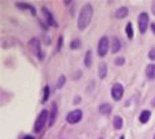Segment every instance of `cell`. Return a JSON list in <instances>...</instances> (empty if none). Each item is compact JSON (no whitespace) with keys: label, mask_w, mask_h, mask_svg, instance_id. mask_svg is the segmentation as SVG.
Masks as SVG:
<instances>
[{"label":"cell","mask_w":155,"mask_h":139,"mask_svg":"<svg viewBox=\"0 0 155 139\" xmlns=\"http://www.w3.org/2000/svg\"><path fill=\"white\" fill-rule=\"evenodd\" d=\"M93 16V6L91 4H86L82 6L78 19H77V25H78V29L81 31H83L84 29H87V26L91 24Z\"/></svg>","instance_id":"obj_1"},{"label":"cell","mask_w":155,"mask_h":139,"mask_svg":"<svg viewBox=\"0 0 155 139\" xmlns=\"http://www.w3.org/2000/svg\"><path fill=\"white\" fill-rule=\"evenodd\" d=\"M48 118H50V112H48L47 109H42V111L40 112V114H38L36 122H35L34 131H35L36 133H40V132L45 128V125H46Z\"/></svg>","instance_id":"obj_2"},{"label":"cell","mask_w":155,"mask_h":139,"mask_svg":"<svg viewBox=\"0 0 155 139\" xmlns=\"http://www.w3.org/2000/svg\"><path fill=\"white\" fill-rule=\"evenodd\" d=\"M109 50V40L107 36H102L99 41H98V46H97V52L99 57H104L107 56V52Z\"/></svg>","instance_id":"obj_3"},{"label":"cell","mask_w":155,"mask_h":139,"mask_svg":"<svg viewBox=\"0 0 155 139\" xmlns=\"http://www.w3.org/2000/svg\"><path fill=\"white\" fill-rule=\"evenodd\" d=\"M82 117H83V113H82L81 109H73V111H71L67 114L66 121L70 124H77L78 122L82 121Z\"/></svg>","instance_id":"obj_4"},{"label":"cell","mask_w":155,"mask_h":139,"mask_svg":"<svg viewBox=\"0 0 155 139\" xmlns=\"http://www.w3.org/2000/svg\"><path fill=\"white\" fill-rule=\"evenodd\" d=\"M148 25H149V15L147 12H140L138 16V26H139L140 34H145Z\"/></svg>","instance_id":"obj_5"},{"label":"cell","mask_w":155,"mask_h":139,"mask_svg":"<svg viewBox=\"0 0 155 139\" xmlns=\"http://www.w3.org/2000/svg\"><path fill=\"white\" fill-rule=\"evenodd\" d=\"M28 46H29V48H30V51L34 54V55H36V56H38L40 58H42V55H41V44H40V40L38 39H31L30 41H29V44H28Z\"/></svg>","instance_id":"obj_6"},{"label":"cell","mask_w":155,"mask_h":139,"mask_svg":"<svg viewBox=\"0 0 155 139\" xmlns=\"http://www.w3.org/2000/svg\"><path fill=\"white\" fill-rule=\"evenodd\" d=\"M110 94L114 101H120L124 94V87L120 83H114L110 90Z\"/></svg>","instance_id":"obj_7"},{"label":"cell","mask_w":155,"mask_h":139,"mask_svg":"<svg viewBox=\"0 0 155 139\" xmlns=\"http://www.w3.org/2000/svg\"><path fill=\"white\" fill-rule=\"evenodd\" d=\"M42 12H44V16H45V20H46V24L50 25V26H52V28H57L58 26V24L56 22L54 15L51 14V11L47 9V8H42Z\"/></svg>","instance_id":"obj_8"},{"label":"cell","mask_w":155,"mask_h":139,"mask_svg":"<svg viewBox=\"0 0 155 139\" xmlns=\"http://www.w3.org/2000/svg\"><path fill=\"white\" fill-rule=\"evenodd\" d=\"M56 117H57V103H52L51 104V111H50V118H48V125L52 127L55 124V121H56Z\"/></svg>","instance_id":"obj_9"},{"label":"cell","mask_w":155,"mask_h":139,"mask_svg":"<svg viewBox=\"0 0 155 139\" xmlns=\"http://www.w3.org/2000/svg\"><path fill=\"white\" fill-rule=\"evenodd\" d=\"M112 109H113V107H112L110 103H102V104L99 106V108H98L99 113H101V114H103V116H108V114H110V113H112Z\"/></svg>","instance_id":"obj_10"},{"label":"cell","mask_w":155,"mask_h":139,"mask_svg":"<svg viewBox=\"0 0 155 139\" xmlns=\"http://www.w3.org/2000/svg\"><path fill=\"white\" fill-rule=\"evenodd\" d=\"M107 73H108V67L106 62H101L99 66H98V74H99V78L101 80H104L107 77Z\"/></svg>","instance_id":"obj_11"},{"label":"cell","mask_w":155,"mask_h":139,"mask_svg":"<svg viewBox=\"0 0 155 139\" xmlns=\"http://www.w3.org/2000/svg\"><path fill=\"white\" fill-rule=\"evenodd\" d=\"M150 117H151V112L149 109H144V111H141V113H140L139 121H140L141 124H147L149 122Z\"/></svg>","instance_id":"obj_12"},{"label":"cell","mask_w":155,"mask_h":139,"mask_svg":"<svg viewBox=\"0 0 155 139\" xmlns=\"http://www.w3.org/2000/svg\"><path fill=\"white\" fill-rule=\"evenodd\" d=\"M128 14H129L128 8L127 6H122V8H119L117 11H115V18L117 19H124V18L128 16Z\"/></svg>","instance_id":"obj_13"},{"label":"cell","mask_w":155,"mask_h":139,"mask_svg":"<svg viewBox=\"0 0 155 139\" xmlns=\"http://www.w3.org/2000/svg\"><path fill=\"white\" fill-rule=\"evenodd\" d=\"M145 74L149 80H154L155 78V64H150L147 66L145 68Z\"/></svg>","instance_id":"obj_14"},{"label":"cell","mask_w":155,"mask_h":139,"mask_svg":"<svg viewBox=\"0 0 155 139\" xmlns=\"http://www.w3.org/2000/svg\"><path fill=\"white\" fill-rule=\"evenodd\" d=\"M122 48V44H120V40L117 39V37H114L113 41H112V52L113 54H117L120 51Z\"/></svg>","instance_id":"obj_15"},{"label":"cell","mask_w":155,"mask_h":139,"mask_svg":"<svg viewBox=\"0 0 155 139\" xmlns=\"http://www.w3.org/2000/svg\"><path fill=\"white\" fill-rule=\"evenodd\" d=\"M113 127H114V129H117V131L122 129L123 128V118L119 117V116H115L114 119H113Z\"/></svg>","instance_id":"obj_16"},{"label":"cell","mask_w":155,"mask_h":139,"mask_svg":"<svg viewBox=\"0 0 155 139\" xmlns=\"http://www.w3.org/2000/svg\"><path fill=\"white\" fill-rule=\"evenodd\" d=\"M125 34H127V36H128L129 40H133L134 31H133V24H132V22H128V24H127V26H125Z\"/></svg>","instance_id":"obj_17"},{"label":"cell","mask_w":155,"mask_h":139,"mask_svg":"<svg viewBox=\"0 0 155 139\" xmlns=\"http://www.w3.org/2000/svg\"><path fill=\"white\" fill-rule=\"evenodd\" d=\"M84 66L86 67H91L92 66V51L88 50L84 55Z\"/></svg>","instance_id":"obj_18"},{"label":"cell","mask_w":155,"mask_h":139,"mask_svg":"<svg viewBox=\"0 0 155 139\" xmlns=\"http://www.w3.org/2000/svg\"><path fill=\"white\" fill-rule=\"evenodd\" d=\"M16 6H18V8H20V9H26V10H30L32 15H36V10H35V8H34L32 5H30V4H22V3H19V4H16Z\"/></svg>","instance_id":"obj_19"},{"label":"cell","mask_w":155,"mask_h":139,"mask_svg":"<svg viewBox=\"0 0 155 139\" xmlns=\"http://www.w3.org/2000/svg\"><path fill=\"white\" fill-rule=\"evenodd\" d=\"M50 86L47 84V86H45V88H44V96H42V101L41 102L42 103H46L47 102V99L50 98Z\"/></svg>","instance_id":"obj_20"},{"label":"cell","mask_w":155,"mask_h":139,"mask_svg":"<svg viewBox=\"0 0 155 139\" xmlns=\"http://www.w3.org/2000/svg\"><path fill=\"white\" fill-rule=\"evenodd\" d=\"M64 82H66V77H64L63 74L60 76V78H58V81L56 83V88H57V90H61V88L63 87V84H64Z\"/></svg>","instance_id":"obj_21"},{"label":"cell","mask_w":155,"mask_h":139,"mask_svg":"<svg viewBox=\"0 0 155 139\" xmlns=\"http://www.w3.org/2000/svg\"><path fill=\"white\" fill-rule=\"evenodd\" d=\"M70 46H71V48H72V50L80 48V47H81V40H78V39H77V40H72Z\"/></svg>","instance_id":"obj_22"},{"label":"cell","mask_w":155,"mask_h":139,"mask_svg":"<svg viewBox=\"0 0 155 139\" xmlns=\"http://www.w3.org/2000/svg\"><path fill=\"white\" fill-rule=\"evenodd\" d=\"M125 64V58L124 57H118L114 60V65L115 66H123Z\"/></svg>","instance_id":"obj_23"},{"label":"cell","mask_w":155,"mask_h":139,"mask_svg":"<svg viewBox=\"0 0 155 139\" xmlns=\"http://www.w3.org/2000/svg\"><path fill=\"white\" fill-rule=\"evenodd\" d=\"M148 56H149V58H150V60L155 61V47L150 50V51H149V55H148Z\"/></svg>","instance_id":"obj_24"},{"label":"cell","mask_w":155,"mask_h":139,"mask_svg":"<svg viewBox=\"0 0 155 139\" xmlns=\"http://www.w3.org/2000/svg\"><path fill=\"white\" fill-rule=\"evenodd\" d=\"M62 41H63V37L60 36V37H58V46L56 47V51H60V48H61V46H62Z\"/></svg>","instance_id":"obj_25"},{"label":"cell","mask_w":155,"mask_h":139,"mask_svg":"<svg viewBox=\"0 0 155 139\" xmlns=\"http://www.w3.org/2000/svg\"><path fill=\"white\" fill-rule=\"evenodd\" d=\"M80 102H81V97H80V96H77V97L74 98V101H73V103L77 104V103H80Z\"/></svg>","instance_id":"obj_26"},{"label":"cell","mask_w":155,"mask_h":139,"mask_svg":"<svg viewBox=\"0 0 155 139\" xmlns=\"http://www.w3.org/2000/svg\"><path fill=\"white\" fill-rule=\"evenodd\" d=\"M151 10H153V14L155 15V2L151 4Z\"/></svg>","instance_id":"obj_27"},{"label":"cell","mask_w":155,"mask_h":139,"mask_svg":"<svg viewBox=\"0 0 155 139\" xmlns=\"http://www.w3.org/2000/svg\"><path fill=\"white\" fill-rule=\"evenodd\" d=\"M151 30H153V34L155 35V24H151Z\"/></svg>","instance_id":"obj_28"},{"label":"cell","mask_w":155,"mask_h":139,"mask_svg":"<svg viewBox=\"0 0 155 139\" xmlns=\"http://www.w3.org/2000/svg\"><path fill=\"white\" fill-rule=\"evenodd\" d=\"M24 139H35V138H34L32 135H26V137H25Z\"/></svg>","instance_id":"obj_29"},{"label":"cell","mask_w":155,"mask_h":139,"mask_svg":"<svg viewBox=\"0 0 155 139\" xmlns=\"http://www.w3.org/2000/svg\"><path fill=\"white\" fill-rule=\"evenodd\" d=\"M151 106H153V107H155V97L151 99Z\"/></svg>","instance_id":"obj_30"},{"label":"cell","mask_w":155,"mask_h":139,"mask_svg":"<svg viewBox=\"0 0 155 139\" xmlns=\"http://www.w3.org/2000/svg\"><path fill=\"white\" fill-rule=\"evenodd\" d=\"M119 139H125V137H124V135H120V138H119Z\"/></svg>","instance_id":"obj_31"},{"label":"cell","mask_w":155,"mask_h":139,"mask_svg":"<svg viewBox=\"0 0 155 139\" xmlns=\"http://www.w3.org/2000/svg\"><path fill=\"white\" fill-rule=\"evenodd\" d=\"M153 139H155V134H154V137H153Z\"/></svg>","instance_id":"obj_32"},{"label":"cell","mask_w":155,"mask_h":139,"mask_svg":"<svg viewBox=\"0 0 155 139\" xmlns=\"http://www.w3.org/2000/svg\"><path fill=\"white\" fill-rule=\"evenodd\" d=\"M101 139H102V138H101Z\"/></svg>","instance_id":"obj_33"}]
</instances>
